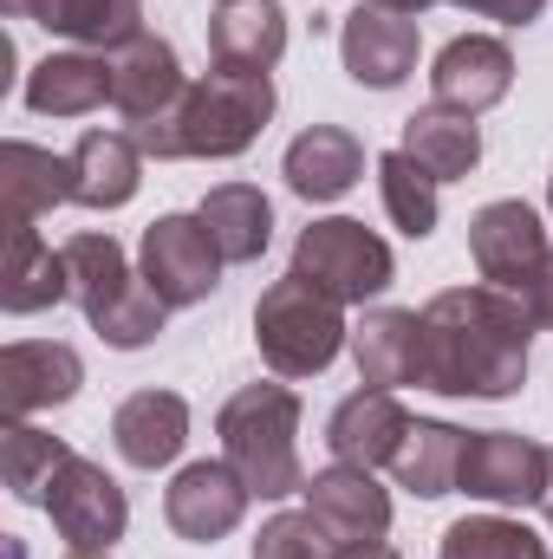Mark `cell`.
I'll use <instances>...</instances> for the list:
<instances>
[{
    "instance_id": "cell-1",
    "label": "cell",
    "mask_w": 553,
    "mask_h": 559,
    "mask_svg": "<svg viewBox=\"0 0 553 559\" xmlns=\"http://www.w3.org/2000/svg\"><path fill=\"white\" fill-rule=\"evenodd\" d=\"M534 312L502 286H443L423 306V391L436 397H515L528 384Z\"/></svg>"
},
{
    "instance_id": "cell-2",
    "label": "cell",
    "mask_w": 553,
    "mask_h": 559,
    "mask_svg": "<svg viewBox=\"0 0 553 559\" xmlns=\"http://www.w3.org/2000/svg\"><path fill=\"white\" fill-rule=\"evenodd\" d=\"M222 462L248 481L255 501H286L306 495V468H299V397L286 384H242L222 417Z\"/></svg>"
},
{
    "instance_id": "cell-3",
    "label": "cell",
    "mask_w": 553,
    "mask_h": 559,
    "mask_svg": "<svg viewBox=\"0 0 553 559\" xmlns=\"http://www.w3.org/2000/svg\"><path fill=\"white\" fill-rule=\"evenodd\" d=\"M255 345H261V358H268L274 378H319L352 345V325H345L339 299H326L319 286L286 274L255 306Z\"/></svg>"
},
{
    "instance_id": "cell-4",
    "label": "cell",
    "mask_w": 553,
    "mask_h": 559,
    "mask_svg": "<svg viewBox=\"0 0 553 559\" xmlns=\"http://www.w3.org/2000/svg\"><path fill=\"white\" fill-rule=\"evenodd\" d=\"M268 118H274V79L268 72H222L215 66L176 105V150L228 163V156L255 150V138L268 131Z\"/></svg>"
},
{
    "instance_id": "cell-5",
    "label": "cell",
    "mask_w": 553,
    "mask_h": 559,
    "mask_svg": "<svg viewBox=\"0 0 553 559\" xmlns=\"http://www.w3.org/2000/svg\"><path fill=\"white\" fill-rule=\"evenodd\" d=\"M391 274H398L391 248H385L365 222H352V215H326V222L299 228V241H293V280L319 286V293L339 299V306L378 299V293L391 286Z\"/></svg>"
},
{
    "instance_id": "cell-6",
    "label": "cell",
    "mask_w": 553,
    "mask_h": 559,
    "mask_svg": "<svg viewBox=\"0 0 553 559\" xmlns=\"http://www.w3.org/2000/svg\"><path fill=\"white\" fill-rule=\"evenodd\" d=\"M553 481V449H541L521 429H475L462 442V475L456 488L489 508H541Z\"/></svg>"
},
{
    "instance_id": "cell-7",
    "label": "cell",
    "mask_w": 553,
    "mask_h": 559,
    "mask_svg": "<svg viewBox=\"0 0 553 559\" xmlns=\"http://www.w3.org/2000/svg\"><path fill=\"white\" fill-rule=\"evenodd\" d=\"M138 261H143V280L163 293L169 312H176V306H202V299L222 286V267H228L202 215H156V222L143 228Z\"/></svg>"
},
{
    "instance_id": "cell-8",
    "label": "cell",
    "mask_w": 553,
    "mask_h": 559,
    "mask_svg": "<svg viewBox=\"0 0 553 559\" xmlns=\"http://www.w3.org/2000/svg\"><path fill=\"white\" fill-rule=\"evenodd\" d=\"M46 514H52L59 540L79 547V554H111V547L125 540V527H131L125 488H118L98 462H85V455H72V462L59 468V481H52V495H46Z\"/></svg>"
},
{
    "instance_id": "cell-9",
    "label": "cell",
    "mask_w": 553,
    "mask_h": 559,
    "mask_svg": "<svg viewBox=\"0 0 553 559\" xmlns=\"http://www.w3.org/2000/svg\"><path fill=\"white\" fill-rule=\"evenodd\" d=\"M548 228H541V215L528 209V202H489V209H475V222H469V261H475V274L489 280V286H502V293H521L534 267L548 261Z\"/></svg>"
},
{
    "instance_id": "cell-10",
    "label": "cell",
    "mask_w": 553,
    "mask_h": 559,
    "mask_svg": "<svg viewBox=\"0 0 553 559\" xmlns=\"http://www.w3.org/2000/svg\"><path fill=\"white\" fill-rule=\"evenodd\" d=\"M430 92H436L443 111H462V118L495 111L515 92V52H508V39H495V33L449 39L436 52V66H430Z\"/></svg>"
},
{
    "instance_id": "cell-11",
    "label": "cell",
    "mask_w": 553,
    "mask_h": 559,
    "mask_svg": "<svg viewBox=\"0 0 553 559\" xmlns=\"http://www.w3.org/2000/svg\"><path fill=\"white\" fill-rule=\"evenodd\" d=\"M248 481L228 468V462H189L169 488H163V521L183 534V540H196V547H215V540H228L235 527H242V514H248Z\"/></svg>"
},
{
    "instance_id": "cell-12",
    "label": "cell",
    "mask_w": 553,
    "mask_h": 559,
    "mask_svg": "<svg viewBox=\"0 0 553 559\" xmlns=\"http://www.w3.org/2000/svg\"><path fill=\"white\" fill-rule=\"evenodd\" d=\"M416 46H423L416 39V20L385 13L372 0H358L345 13V26H339V59L352 72V85H365V92H398L416 72Z\"/></svg>"
},
{
    "instance_id": "cell-13",
    "label": "cell",
    "mask_w": 553,
    "mask_h": 559,
    "mask_svg": "<svg viewBox=\"0 0 553 559\" xmlns=\"http://www.w3.org/2000/svg\"><path fill=\"white\" fill-rule=\"evenodd\" d=\"M79 384H85V365L59 338H13L0 352V417L7 423H26L33 411H52V404H72Z\"/></svg>"
},
{
    "instance_id": "cell-14",
    "label": "cell",
    "mask_w": 553,
    "mask_h": 559,
    "mask_svg": "<svg viewBox=\"0 0 553 559\" xmlns=\"http://www.w3.org/2000/svg\"><path fill=\"white\" fill-rule=\"evenodd\" d=\"M306 514L339 540V547H358V540H385L391 534V495L372 481V468H319L306 481Z\"/></svg>"
},
{
    "instance_id": "cell-15",
    "label": "cell",
    "mask_w": 553,
    "mask_h": 559,
    "mask_svg": "<svg viewBox=\"0 0 553 559\" xmlns=\"http://www.w3.org/2000/svg\"><path fill=\"white\" fill-rule=\"evenodd\" d=\"M411 411L398 404V391H352V397H339V411L326 417V449H332V462H345V468H378V462H391L398 449H404V436H411Z\"/></svg>"
},
{
    "instance_id": "cell-16",
    "label": "cell",
    "mask_w": 553,
    "mask_h": 559,
    "mask_svg": "<svg viewBox=\"0 0 553 559\" xmlns=\"http://www.w3.org/2000/svg\"><path fill=\"white\" fill-rule=\"evenodd\" d=\"M183 92H189V79H183V59H176V46H169V39L138 33L131 46H118V52H111V105H118L131 124L176 111V105H183Z\"/></svg>"
},
{
    "instance_id": "cell-17",
    "label": "cell",
    "mask_w": 553,
    "mask_h": 559,
    "mask_svg": "<svg viewBox=\"0 0 553 559\" xmlns=\"http://www.w3.org/2000/svg\"><path fill=\"white\" fill-rule=\"evenodd\" d=\"M352 358H358V378H365L372 391L423 384V312L372 306V312L352 325Z\"/></svg>"
},
{
    "instance_id": "cell-18",
    "label": "cell",
    "mask_w": 553,
    "mask_h": 559,
    "mask_svg": "<svg viewBox=\"0 0 553 559\" xmlns=\"http://www.w3.org/2000/svg\"><path fill=\"white\" fill-rule=\"evenodd\" d=\"M280 176L306 202H339L365 176V143L352 138V131H339V124H313V131H299V138L286 143Z\"/></svg>"
},
{
    "instance_id": "cell-19",
    "label": "cell",
    "mask_w": 553,
    "mask_h": 559,
    "mask_svg": "<svg viewBox=\"0 0 553 559\" xmlns=\"http://www.w3.org/2000/svg\"><path fill=\"white\" fill-rule=\"evenodd\" d=\"M286 52V7L280 0H228L209 20V59L222 72H274Z\"/></svg>"
},
{
    "instance_id": "cell-20",
    "label": "cell",
    "mask_w": 553,
    "mask_h": 559,
    "mask_svg": "<svg viewBox=\"0 0 553 559\" xmlns=\"http://www.w3.org/2000/svg\"><path fill=\"white\" fill-rule=\"evenodd\" d=\"M111 442L131 468H169L189 442V404L176 391H131L111 411Z\"/></svg>"
},
{
    "instance_id": "cell-21",
    "label": "cell",
    "mask_w": 553,
    "mask_h": 559,
    "mask_svg": "<svg viewBox=\"0 0 553 559\" xmlns=\"http://www.w3.org/2000/svg\"><path fill=\"white\" fill-rule=\"evenodd\" d=\"M111 98V52H46L26 72V111L39 118H85Z\"/></svg>"
},
{
    "instance_id": "cell-22",
    "label": "cell",
    "mask_w": 553,
    "mask_h": 559,
    "mask_svg": "<svg viewBox=\"0 0 553 559\" xmlns=\"http://www.w3.org/2000/svg\"><path fill=\"white\" fill-rule=\"evenodd\" d=\"M143 182V150L131 131H85L72 143V202L79 209H125Z\"/></svg>"
},
{
    "instance_id": "cell-23",
    "label": "cell",
    "mask_w": 553,
    "mask_h": 559,
    "mask_svg": "<svg viewBox=\"0 0 553 559\" xmlns=\"http://www.w3.org/2000/svg\"><path fill=\"white\" fill-rule=\"evenodd\" d=\"M59 299H72L66 254H52V248L39 241V228H33V222H7V274H0V306H7L13 319H26V312H46V306H59Z\"/></svg>"
},
{
    "instance_id": "cell-24",
    "label": "cell",
    "mask_w": 553,
    "mask_h": 559,
    "mask_svg": "<svg viewBox=\"0 0 553 559\" xmlns=\"http://www.w3.org/2000/svg\"><path fill=\"white\" fill-rule=\"evenodd\" d=\"M0 195H7V222H39L59 202H72V156H52L26 138L0 143Z\"/></svg>"
},
{
    "instance_id": "cell-25",
    "label": "cell",
    "mask_w": 553,
    "mask_h": 559,
    "mask_svg": "<svg viewBox=\"0 0 553 559\" xmlns=\"http://www.w3.org/2000/svg\"><path fill=\"white\" fill-rule=\"evenodd\" d=\"M196 215L209 222V235H215V248H222L228 267L261 261L268 241H274V202H268L255 182H215V189L202 195Z\"/></svg>"
},
{
    "instance_id": "cell-26",
    "label": "cell",
    "mask_w": 553,
    "mask_h": 559,
    "mask_svg": "<svg viewBox=\"0 0 553 559\" xmlns=\"http://www.w3.org/2000/svg\"><path fill=\"white\" fill-rule=\"evenodd\" d=\"M462 429L456 423H436V417H416L411 436H404V449L391 455V475H398V488H411L416 501H443V495H456V475H462Z\"/></svg>"
},
{
    "instance_id": "cell-27",
    "label": "cell",
    "mask_w": 553,
    "mask_h": 559,
    "mask_svg": "<svg viewBox=\"0 0 553 559\" xmlns=\"http://www.w3.org/2000/svg\"><path fill=\"white\" fill-rule=\"evenodd\" d=\"M404 156H416L436 182H462L475 163H482V131L475 118L462 111H443V105H423L416 118H404Z\"/></svg>"
},
{
    "instance_id": "cell-28",
    "label": "cell",
    "mask_w": 553,
    "mask_h": 559,
    "mask_svg": "<svg viewBox=\"0 0 553 559\" xmlns=\"http://www.w3.org/2000/svg\"><path fill=\"white\" fill-rule=\"evenodd\" d=\"M66 462H72V449L59 436H46L33 423H7L0 429V475H7V495L13 501L46 508V495H52V481H59Z\"/></svg>"
},
{
    "instance_id": "cell-29",
    "label": "cell",
    "mask_w": 553,
    "mask_h": 559,
    "mask_svg": "<svg viewBox=\"0 0 553 559\" xmlns=\"http://www.w3.org/2000/svg\"><path fill=\"white\" fill-rule=\"evenodd\" d=\"M52 33H66L79 52H118L143 33V0H52Z\"/></svg>"
},
{
    "instance_id": "cell-30",
    "label": "cell",
    "mask_w": 553,
    "mask_h": 559,
    "mask_svg": "<svg viewBox=\"0 0 553 559\" xmlns=\"http://www.w3.org/2000/svg\"><path fill=\"white\" fill-rule=\"evenodd\" d=\"M163 319H169V306H163V293L143 274L131 280V286H118L98 312H85V325H92L111 352H143V345L163 332Z\"/></svg>"
},
{
    "instance_id": "cell-31",
    "label": "cell",
    "mask_w": 553,
    "mask_h": 559,
    "mask_svg": "<svg viewBox=\"0 0 553 559\" xmlns=\"http://www.w3.org/2000/svg\"><path fill=\"white\" fill-rule=\"evenodd\" d=\"M378 195H385V215L398 222V235L423 241L436 228V176L416 156H404V150L378 156Z\"/></svg>"
},
{
    "instance_id": "cell-32",
    "label": "cell",
    "mask_w": 553,
    "mask_h": 559,
    "mask_svg": "<svg viewBox=\"0 0 553 559\" xmlns=\"http://www.w3.org/2000/svg\"><path fill=\"white\" fill-rule=\"evenodd\" d=\"M436 559H553L541 534H528L521 521H502V514H469L456 521L443 540H436Z\"/></svg>"
},
{
    "instance_id": "cell-33",
    "label": "cell",
    "mask_w": 553,
    "mask_h": 559,
    "mask_svg": "<svg viewBox=\"0 0 553 559\" xmlns=\"http://www.w3.org/2000/svg\"><path fill=\"white\" fill-rule=\"evenodd\" d=\"M66 274H72V299H79V312H98L118 286H131V261H125V248L111 241V235H72L66 248Z\"/></svg>"
},
{
    "instance_id": "cell-34",
    "label": "cell",
    "mask_w": 553,
    "mask_h": 559,
    "mask_svg": "<svg viewBox=\"0 0 553 559\" xmlns=\"http://www.w3.org/2000/svg\"><path fill=\"white\" fill-rule=\"evenodd\" d=\"M255 559H339V540L299 508V514H274L255 534Z\"/></svg>"
},
{
    "instance_id": "cell-35",
    "label": "cell",
    "mask_w": 553,
    "mask_h": 559,
    "mask_svg": "<svg viewBox=\"0 0 553 559\" xmlns=\"http://www.w3.org/2000/svg\"><path fill=\"white\" fill-rule=\"evenodd\" d=\"M462 13H482V20H502V26H534L548 13V0H456Z\"/></svg>"
},
{
    "instance_id": "cell-36",
    "label": "cell",
    "mask_w": 553,
    "mask_h": 559,
    "mask_svg": "<svg viewBox=\"0 0 553 559\" xmlns=\"http://www.w3.org/2000/svg\"><path fill=\"white\" fill-rule=\"evenodd\" d=\"M521 299H528V312H534V325H548L553 332V254L534 267V280L521 286Z\"/></svg>"
},
{
    "instance_id": "cell-37",
    "label": "cell",
    "mask_w": 553,
    "mask_h": 559,
    "mask_svg": "<svg viewBox=\"0 0 553 559\" xmlns=\"http://www.w3.org/2000/svg\"><path fill=\"white\" fill-rule=\"evenodd\" d=\"M0 13H13V20H52V0H0Z\"/></svg>"
},
{
    "instance_id": "cell-38",
    "label": "cell",
    "mask_w": 553,
    "mask_h": 559,
    "mask_svg": "<svg viewBox=\"0 0 553 559\" xmlns=\"http://www.w3.org/2000/svg\"><path fill=\"white\" fill-rule=\"evenodd\" d=\"M339 559H404L391 540H358V547H339Z\"/></svg>"
},
{
    "instance_id": "cell-39",
    "label": "cell",
    "mask_w": 553,
    "mask_h": 559,
    "mask_svg": "<svg viewBox=\"0 0 553 559\" xmlns=\"http://www.w3.org/2000/svg\"><path fill=\"white\" fill-rule=\"evenodd\" d=\"M372 7H385V13H404V20H416V13H430L436 0H372Z\"/></svg>"
},
{
    "instance_id": "cell-40",
    "label": "cell",
    "mask_w": 553,
    "mask_h": 559,
    "mask_svg": "<svg viewBox=\"0 0 553 559\" xmlns=\"http://www.w3.org/2000/svg\"><path fill=\"white\" fill-rule=\"evenodd\" d=\"M66 559H111V554H79V547H72V554H66Z\"/></svg>"
},
{
    "instance_id": "cell-41",
    "label": "cell",
    "mask_w": 553,
    "mask_h": 559,
    "mask_svg": "<svg viewBox=\"0 0 553 559\" xmlns=\"http://www.w3.org/2000/svg\"><path fill=\"white\" fill-rule=\"evenodd\" d=\"M541 508H548V527H553V481H548V501H541Z\"/></svg>"
},
{
    "instance_id": "cell-42",
    "label": "cell",
    "mask_w": 553,
    "mask_h": 559,
    "mask_svg": "<svg viewBox=\"0 0 553 559\" xmlns=\"http://www.w3.org/2000/svg\"><path fill=\"white\" fill-rule=\"evenodd\" d=\"M548 209H553V176H548Z\"/></svg>"
},
{
    "instance_id": "cell-43",
    "label": "cell",
    "mask_w": 553,
    "mask_h": 559,
    "mask_svg": "<svg viewBox=\"0 0 553 559\" xmlns=\"http://www.w3.org/2000/svg\"><path fill=\"white\" fill-rule=\"evenodd\" d=\"M215 7H228V0H215Z\"/></svg>"
}]
</instances>
